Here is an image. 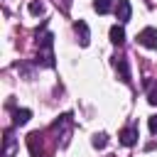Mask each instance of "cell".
Returning <instances> with one entry per match:
<instances>
[{
	"label": "cell",
	"instance_id": "7",
	"mask_svg": "<svg viewBox=\"0 0 157 157\" xmlns=\"http://www.w3.org/2000/svg\"><path fill=\"white\" fill-rule=\"evenodd\" d=\"M110 42L118 44V47L125 44V29H123L120 25H113V27H110Z\"/></svg>",
	"mask_w": 157,
	"mask_h": 157
},
{
	"label": "cell",
	"instance_id": "2",
	"mask_svg": "<svg viewBox=\"0 0 157 157\" xmlns=\"http://www.w3.org/2000/svg\"><path fill=\"white\" fill-rule=\"evenodd\" d=\"M137 42L147 49H157V29L155 27H145L140 34H137Z\"/></svg>",
	"mask_w": 157,
	"mask_h": 157
},
{
	"label": "cell",
	"instance_id": "5",
	"mask_svg": "<svg viewBox=\"0 0 157 157\" xmlns=\"http://www.w3.org/2000/svg\"><path fill=\"white\" fill-rule=\"evenodd\" d=\"M113 64H115V71H118L120 81L128 83V81H130V66H128V59H125V56H115Z\"/></svg>",
	"mask_w": 157,
	"mask_h": 157
},
{
	"label": "cell",
	"instance_id": "3",
	"mask_svg": "<svg viewBox=\"0 0 157 157\" xmlns=\"http://www.w3.org/2000/svg\"><path fill=\"white\" fill-rule=\"evenodd\" d=\"M74 32H76V37H78V44H81V47H88L91 32H88V25H86L83 20H78V22L74 25Z\"/></svg>",
	"mask_w": 157,
	"mask_h": 157
},
{
	"label": "cell",
	"instance_id": "9",
	"mask_svg": "<svg viewBox=\"0 0 157 157\" xmlns=\"http://www.w3.org/2000/svg\"><path fill=\"white\" fill-rule=\"evenodd\" d=\"M110 7H113V0H96V2H93V10H96L98 15L110 12Z\"/></svg>",
	"mask_w": 157,
	"mask_h": 157
},
{
	"label": "cell",
	"instance_id": "13",
	"mask_svg": "<svg viewBox=\"0 0 157 157\" xmlns=\"http://www.w3.org/2000/svg\"><path fill=\"white\" fill-rule=\"evenodd\" d=\"M150 130L157 135V115H152V118H150Z\"/></svg>",
	"mask_w": 157,
	"mask_h": 157
},
{
	"label": "cell",
	"instance_id": "4",
	"mask_svg": "<svg viewBox=\"0 0 157 157\" xmlns=\"http://www.w3.org/2000/svg\"><path fill=\"white\" fill-rule=\"evenodd\" d=\"M130 15H132L130 0H118V5H115V17H118V22H128Z\"/></svg>",
	"mask_w": 157,
	"mask_h": 157
},
{
	"label": "cell",
	"instance_id": "8",
	"mask_svg": "<svg viewBox=\"0 0 157 157\" xmlns=\"http://www.w3.org/2000/svg\"><path fill=\"white\" fill-rule=\"evenodd\" d=\"M29 118H32V110H27V108H17V110L12 113V120H15V125H25Z\"/></svg>",
	"mask_w": 157,
	"mask_h": 157
},
{
	"label": "cell",
	"instance_id": "11",
	"mask_svg": "<svg viewBox=\"0 0 157 157\" xmlns=\"http://www.w3.org/2000/svg\"><path fill=\"white\" fill-rule=\"evenodd\" d=\"M29 15H34V17L44 15V5H42L39 0H32V2H29Z\"/></svg>",
	"mask_w": 157,
	"mask_h": 157
},
{
	"label": "cell",
	"instance_id": "12",
	"mask_svg": "<svg viewBox=\"0 0 157 157\" xmlns=\"http://www.w3.org/2000/svg\"><path fill=\"white\" fill-rule=\"evenodd\" d=\"M105 142H108V137H105V132H101V135H93V147H105Z\"/></svg>",
	"mask_w": 157,
	"mask_h": 157
},
{
	"label": "cell",
	"instance_id": "6",
	"mask_svg": "<svg viewBox=\"0 0 157 157\" xmlns=\"http://www.w3.org/2000/svg\"><path fill=\"white\" fill-rule=\"evenodd\" d=\"M137 128H125V130H120V145H125V147H132L135 142H137Z\"/></svg>",
	"mask_w": 157,
	"mask_h": 157
},
{
	"label": "cell",
	"instance_id": "1",
	"mask_svg": "<svg viewBox=\"0 0 157 157\" xmlns=\"http://www.w3.org/2000/svg\"><path fill=\"white\" fill-rule=\"evenodd\" d=\"M52 34L47 32V34H42L39 37V42H37V47H39V59L47 64V66H54V54H52Z\"/></svg>",
	"mask_w": 157,
	"mask_h": 157
},
{
	"label": "cell",
	"instance_id": "10",
	"mask_svg": "<svg viewBox=\"0 0 157 157\" xmlns=\"http://www.w3.org/2000/svg\"><path fill=\"white\" fill-rule=\"evenodd\" d=\"M145 86H147V101L152 105H157V81H147Z\"/></svg>",
	"mask_w": 157,
	"mask_h": 157
}]
</instances>
